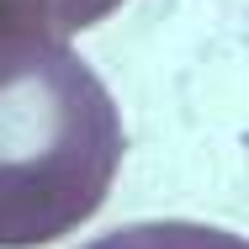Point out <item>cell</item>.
Wrapping results in <instances>:
<instances>
[{
    "instance_id": "7a4b0ae2",
    "label": "cell",
    "mask_w": 249,
    "mask_h": 249,
    "mask_svg": "<svg viewBox=\"0 0 249 249\" xmlns=\"http://www.w3.org/2000/svg\"><path fill=\"white\" fill-rule=\"evenodd\" d=\"M85 249H244V239L228 233V228L159 217V223H127V228H111V233L90 239Z\"/></svg>"
},
{
    "instance_id": "6da1fadb",
    "label": "cell",
    "mask_w": 249,
    "mask_h": 249,
    "mask_svg": "<svg viewBox=\"0 0 249 249\" xmlns=\"http://www.w3.org/2000/svg\"><path fill=\"white\" fill-rule=\"evenodd\" d=\"M122 149L117 101L69 37L0 27V249H43L90 223Z\"/></svg>"
},
{
    "instance_id": "3957f363",
    "label": "cell",
    "mask_w": 249,
    "mask_h": 249,
    "mask_svg": "<svg viewBox=\"0 0 249 249\" xmlns=\"http://www.w3.org/2000/svg\"><path fill=\"white\" fill-rule=\"evenodd\" d=\"M117 5H122V0H48V21H53L58 37H74V32L106 21Z\"/></svg>"
},
{
    "instance_id": "277c9868",
    "label": "cell",
    "mask_w": 249,
    "mask_h": 249,
    "mask_svg": "<svg viewBox=\"0 0 249 249\" xmlns=\"http://www.w3.org/2000/svg\"><path fill=\"white\" fill-rule=\"evenodd\" d=\"M0 27H48V0H0Z\"/></svg>"
}]
</instances>
